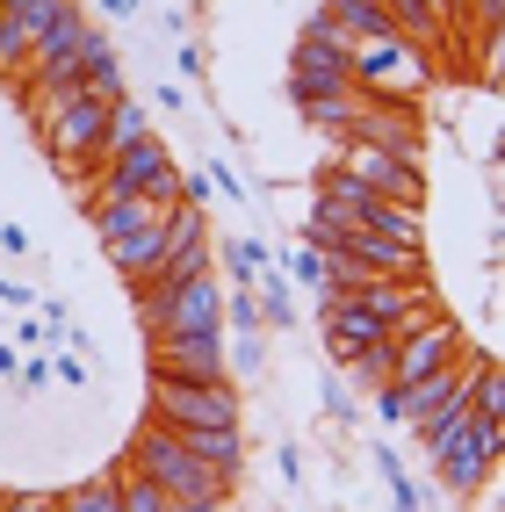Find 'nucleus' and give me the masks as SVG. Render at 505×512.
<instances>
[{"instance_id":"nucleus-1","label":"nucleus","mask_w":505,"mask_h":512,"mask_svg":"<svg viewBox=\"0 0 505 512\" xmlns=\"http://www.w3.org/2000/svg\"><path fill=\"white\" fill-rule=\"evenodd\" d=\"M130 469L138 476H152V484L166 491V505H195V498H231V484L217 469H202L181 440H174V426H159V419H145L138 433H130Z\"/></svg>"},{"instance_id":"nucleus-2","label":"nucleus","mask_w":505,"mask_h":512,"mask_svg":"<svg viewBox=\"0 0 505 512\" xmlns=\"http://www.w3.org/2000/svg\"><path fill=\"white\" fill-rule=\"evenodd\" d=\"M282 94H289V109H296V101H325V94H354V44L332 29L325 8L303 22V37H296V51H289Z\"/></svg>"},{"instance_id":"nucleus-3","label":"nucleus","mask_w":505,"mask_h":512,"mask_svg":"<svg viewBox=\"0 0 505 512\" xmlns=\"http://www.w3.org/2000/svg\"><path fill=\"white\" fill-rule=\"evenodd\" d=\"M433 87V58L412 37H383V44H354V94L368 101H419Z\"/></svg>"},{"instance_id":"nucleus-4","label":"nucleus","mask_w":505,"mask_h":512,"mask_svg":"<svg viewBox=\"0 0 505 512\" xmlns=\"http://www.w3.org/2000/svg\"><path fill=\"white\" fill-rule=\"evenodd\" d=\"M210 332H224V282H217V267L174 282V289H159V318L145 325V339H210Z\"/></svg>"},{"instance_id":"nucleus-5","label":"nucleus","mask_w":505,"mask_h":512,"mask_svg":"<svg viewBox=\"0 0 505 512\" xmlns=\"http://www.w3.org/2000/svg\"><path fill=\"white\" fill-rule=\"evenodd\" d=\"M101 195H152V202L174 210L181 202V166L166 152V138H145V145L116 152V159H101Z\"/></svg>"},{"instance_id":"nucleus-6","label":"nucleus","mask_w":505,"mask_h":512,"mask_svg":"<svg viewBox=\"0 0 505 512\" xmlns=\"http://www.w3.org/2000/svg\"><path fill=\"white\" fill-rule=\"evenodd\" d=\"M354 145H376L404 166H426V123H419V101H354Z\"/></svg>"},{"instance_id":"nucleus-7","label":"nucleus","mask_w":505,"mask_h":512,"mask_svg":"<svg viewBox=\"0 0 505 512\" xmlns=\"http://www.w3.org/2000/svg\"><path fill=\"white\" fill-rule=\"evenodd\" d=\"M152 419L159 426H239V383H174V375H152Z\"/></svg>"},{"instance_id":"nucleus-8","label":"nucleus","mask_w":505,"mask_h":512,"mask_svg":"<svg viewBox=\"0 0 505 512\" xmlns=\"http://www.w3.org/2000/svg\"><path fill=\"white\" fill-rule=\"evenodd\" d=\"M332 166H347V174H354L368 195L426 210V166H404V159H390V152H376V145H354V138H347L340 152H332Z\"/></svg>"},{"instance_id":"nucleus-9","label":"nucleus","mask_w":505,"mask_h":512,"mask_svg":"<svg viewBox=\"0 0 505 512\" xmlns=\"http://www.w3.org/2000/svg\"><path fill=\"white\" fill-rule=\"evenodd\" d=\"M469 354V332L441 311L433 325H419V332H404V339H390V383H419V375H433V368H448V361H462Z\"/></svg>"},{"instance_id":"nucleus-10","label":"nucleus","mask_w":505,"mask_h":512,"mask_svg":"<svg viewBox=\"0 0 505 512\" xmlns=\"http://www.w3.org/2000/svg\"><path fill=\"white\" fill-rule=\"evenodd\" d=\"M332 253H347L361 275H383V282H426V246H397V238H383V231H347Z\"/></svg>"},{"instance_id":"nucleus-11","label":"nucleus","mask_w":505,"mask_h":512,"mask_svg":"<svg viewBox=\"0 0 505 512\" xmlns=\"http://www.w3.org/2000/svg\"><path fill=\"white\" fill-rule=\"evenodd\" d=\"M152 375H174V383H231L224 332H210V339H152Z\"/></svg>"},{"instance_id":"nucleus-12","label":"nucleus","mask_w":505,"mask_h":512,"mask_svg":"<svg viewBox=\"0 0 505 512\" xmlns=\"http://www.w3.org/2000/svg\"><path fill=\"white\" fill-rule=\"evenodd\" d=\"M491 476H498V462L477 448V426H469V433L455 440V448H448L441 462H433V484H441L448 498H484V491H491Z\"/></svg>"},{"instance_id":"nucleus-13","label":"nucleus","mask_w":505,"mask_h":512,"mask_svg":"<svg viewBox=\"0 0 505 512\" xmlns=\"http://www.w3.org/2000/svg\"><path fill=\"white\" fill-rule=\"evenodd\" d=\"M174 440L202 462V469H217L231 491H239V469H246V433L239 426H174Z\"/></svg>"},{"instance_id":"nucleus-14","label":"nucleus","mask_w":505,"mask_h":512,"mask_svg":"<svg viewBox=\"0 0 505 512\" xmlns=\"http://www.w3.org/2000/svg\"><path fill=\"white\" fill-rule=\"evenodd\" d=\"M80 94L87 101H123L130 87H123V58H116V44H109V29H94L87 22V37H80Z\"/></svg>"},{"instance_id":"nucleus-15","label":"nucleus","mask_w":505,"mask_h":512,"mask_svg":"<svg viewBox=\"0 0 505 512\" xmlns=\"http://www.w3.org/2000/svg\"><path fill=\"white\" fill-rule=\"evenodd\" d=\"M159 260H166V217H152V224H138V231L109 238V267H116L130 289L152 282V275H159Z\"/></svg>"},{"instance_id":"nucleus-16","label":"nucleus","mask_w":505,"mask_h":512,"mask_svg":"<svg viewBox=\"0 0 505 512\" xmlns=\"http://www.w3.org/2000/svg\"><path fill=\"white\" fill-rule=\"evenodd\" d=\"M325 15H332V29H340L347 44H383V37H404L397 15H390V0H325Z\"/></svg>"},{"instance_id":"nucleus-17","label":"nucleus","mask_w":505,"mask_h":512,"mask_svg":"<svg viewBox=\"0 0 505 512\" xmlns=\"http://www.w3.org/2000/svg\"><path fill=\"white\" fill-rule=\"evenodd\" d=\"M152 217H166V202H152V195H94V238L101 246L123 238V231H138V224H152Z\"/></svg>"},{"instance_id":"nucleus-18","label":"nucleus","mask_w":505,"mask_h":512,"mask_svg":"<svg viewBox=\"0 0 505 512\" xmlns=\"http://www.w3.org/2000/svg\"><path fill=\"white\" fill-rule=\"evenodd\" d=\"M152 138V109L138 94H123V101H109V116H101V159H116V152H130V145H145Z\"/></svg>"},{"instance_id":"nucleus-19","label":"nucleus","mask_w":505,"mask_h":512,"mask_svg":"<svg viewBox=\"0 0 505 512\" xmlns=\"http://www.w3.org/2000/svg\"><path fill=\"white\" fill-rule=\"evenodd\" d=\"M253 296H260V325H267V332H296V325H303V311H296V282L282 275L275 260L253 275Z\"/></svg>"},{"instance_id":"nucleus-20","label":"nucleus","mask_w":505,"mask_h":512,"mask_svg":"<svg viewBox=\"0 0 505 512\" xmlns=\"http://www.w3.org/2000/svg\"><path fill=\"white\" fill-rule=\"evenodd\" d=\"M361 231H383V238H397V246H426V210H412V202H383V195H368Z\"/></svg>"},{"instance_id":"nucleus-21","label":"nucleus","mask_w":505,"mask_h":512,"mask_svg":"<svg viewBox=\"0 0 505 512\" xmlns=\"http://www.w3.org/2000/svg\"><path fill=\"white\" fill-rule=\"evenodd\" d=\"M210 253L224 260V275H231V289H253V275H260L267 260H275V253H267L260 238H246V231H231V238H210Z\"/></svg>"},{"instance_id":"nucleus-22","label":"nucleus","mask_w":505,"mask_h":512,"mask_svg":"<svg viewBox=\"0 0 505 512\" xmlns=\"http://www.w3.org/2000/svg\"><path fill=\"white\" fill-rule=\"evenodd\" d=\"M354 101L361 94H325V101H296V116L318 130V138H332V152L347 145V130H354Z\"/></svg>"},{"instance_id":"nucleus-23","label":"nucleus","mask_w":505,"mask_h":512,"mask_svg":"<svg viewBox=\"0 0 505 512\" xmlns=\"http://www.w3.org/2000/svg\"><path fill=\"white\" fill-rule=\"evenodd\" d=\"M58 505H65V512H123V505H116V469L87 476V484H65Z\"/></svg>"},{"instance_id":"nucleus-24","label":"nucleus","mask_w":505,"mask_h":512,"mask_svg":"<svg viewBox=\"0 0 505 512\" xmlns=\"http://www.w3.org/2000/svg\"><path fill=\"white\" fill-rule=\"evenodd\" d=\"M224 368L239 375H267V332H224Z\"/></svg>"},{"instance_id":"nucleus-25","label":"nucleus","mask_w":505,"mask_h":512,"mask_svg":"<svg viewBox=\"0 0 505 512\" xmlns=\"http://www.w3.org/2000/svg\"><path fill=\"white\" fill-rule=\"evenodd\" d=\"M340 375L354 390H383L390 383V339H376V347H361L354 361H340Z\"/></svg>"},{"instance_id":"nucleus-26","label":"nucleus","mask_w":505,"mask_h":512,"mask_svg":"<svg viewBox=\"0 0 505 512\" xmlns=\"http://www.w3.org/2000/svg\"><path fill=\"white\" fill-rule=\"evenodd\" d=\"M116 505H123V512H166V491L123 462V469H116Z\"/></svg>"},{"instance_id":"nucleus-27","label":"nucleus","mask_w":505,"mask_h":512,"mask_svg":"<svg viewBox=\"0 0 505 512\" xmlns=\"http://www.w3.org/2000/svg\"><path fill=\"white\" fill-rule=\"evenodd\" d=\"M318 404H325V419H340V433H347V426L361 419V397H354V383H347L340 368H332L325 383H318Z\"/></svg>"},{"instance_id":"nucleus-28","label":"nucleus","mask_w":505,"mask_h":512,"mask_svg":"<svg viewBox=\"0 0 505 512\" xmlns=\"http://www.w3.org/2000/svg\"><path fill=\"white\" fill-rule=\"evenodd\" d=\"M224 332H267V325H260V296H253V289H224Z\"/></svg>"},{"instance_id":"nucleus-29","label":"nucleus","mask_w":505,"mask_h":512,"mask_svg":"<svg viewBox=\"0 0 505 512\" xmlns=\"http://www.w3.org/2000/svg\"><path fill=\"white\" fill-rule=\"evenodd\" d=\"M282 275L303 282V289H318V282H325V246H296V253L282 260Z\"/></svg>"},{"instance_id":"nucleus-30","label":"nucleus","mask_w":505,"mask_h":512,"mask_svg":"<svg viewBox=\"0 0 505 512\" xmlns=\"http://www.w3.org/2000/svg\"><path fill=\"white\" fill-rule=\"evenodd\" d=\"M44 361H51V383H58V390H87V383H94L80 354H44Z\"/></svg>"},{"instance_id":"nucleus-31","label":"nucleus","mask_w":505,"mask_h":512,"mask_svg":"<svg viewBox=\"0 0 505 512\" xmlns=\"http://www.w3.org/2000/svg\"><path fill=\"white\" fill-rule=\"evenodd\" d=\"M202 181H210V195H224V202H246V181H239V174L224 166V152H217L210 166H202Z\"/></svg>"},{"instance_id":"nucleus-32","label":"nucleus","mask_w":505,"mask_h":512,"mask_svg":"<svg viewBox=\"0 0 505 512\" xmlns=\"http://www.w3.org/2000/svg\"><path fill=\"white\" fill-rule=\"evenodd\" d=\"M15 383H22L29 397H37V390H51V361H44V354H29V361L15 368Z\"/></svg>"},{"instance_id":"nucleus-33","label":"nucleus","mask_w":505,"mask_h":512,"mask_svg":"<svg viewBox=\"0 0 505 512\" xmlns=\"http://www.w3.org/2000/svg\"><path fill=\"white\" fill-rule=\"evenodd\" d=\"M390 512H419V484H412V476H390Z\"/></svg>"},{"instance_id":"nucleus-34","label":"nucleus","mask_w":505,"mask_h":512,"mask_svg":"<svg viewBox=\"0 0 505 512\" xmlns=\"http://www.w3.org/2000/svg\"><path fill=\"white\" fill-rule=\"evenodd\" d=\"M181 202H188V210H210V181H202V174H181Z\"/></svg>"},{"instance_id":"nucleus-35","label":"nucleus","mask_w":505,"mask_h":512,"mask_svg":"<svg viewBox=\"0 0 505 512\" xmlns=\"http://www.w3.org/2000/svg\"><path fill=\"white\" fill-rule=\"evenodd\" d=\"M181 73L202 80V73H210V51H202V44H181Z\"/></svg>"},{"instance_id":"nucleus-36","label":"nucleus","mask_w":505,"mask_h":512,"mask_svg":"<svg viewBox=\"0 0 505 512\" xmlns=\"http://www.w3.org/2000/svg\"><path fill=\"white\" fill-rule=\"evenodd\" d=\"M275 469H282V484H296V476H303V455L289 448V440H282V448H275Z\"/></svg>"},{"instance_id":"nucleus-37","label":"nucleus","mask_w":505,"mask_h":512,"mask_svg":"<svg viewBox=\"0 0 505 512\" xmlns=\"http://www.w3.org/2000/svg\"><path fill=\"white\" fill-rule=\"evenodd\" d=\"M15 347H22V354H37V347H44V318H22V332H15Z\"/></svg>"},{"instance_id":"nucleus-38","label":"nucleus","mask_w":505,"mask_h":512,"mask_svg":"<svg viewBox=\"0 0 505 512\" xmlns=\"http://www.w3.org/2000/svg\"><path fill=\"white\" fill-rule=\"evenodd\" d=\"M0 253L22 260V253H29V231H22V224H0Z\"/></svg>"},{"instance_id":"nucleus-39","label":"nucleus","mask_w":505,"mask_h":512,"mask_svg":"<svg viewBox=\"0 0 505 512\" xmlns=\"http://www.w3.org/2000/svg\"><path fill=\"white\" fill-rule=\"evenodd\" d=\"M0 303H15V311H29V303H37V296H29L15 275H0Z\"/></svg>"},{"instance_id":"nucleus-40","label":"nucleus","mask_w":505,"mask_h":512,"mask_svg":"<svg viewBox=\"0 0 505 512\" xmlns=\"http://www.w3.org/2000/svg\"><path fill=\"white\" fill-rule=\"evenodd\" d=\"M166 512H224V498H195V505H166Z\"/></svg>"},{"instance_id":"nucleus-41","label":"nucleus","mask_w":505,"mask_h":512,"mask_svg":"<svg viewBox=\"0 0 505 512\" xmlns=\"http://www.w3.org/2000/svg\"><path fill=\"white\" fill-rule=\"evenodd\" d=\"M101 8H109L116 22H130V15H138V0H101Z\"/></svg>"},{"instance_id":"nucleus-42","label":"nucleus","mask_w":505,"mask_h":512,"mask_svg":"<svg viewBox=\"0 0 505 512\" xmlns=\"http://www.w3.org/2000/svg\"><path fill=\"white\" fill-rule=\"evenodd\" d=\"M22 368V347H0V375H15Z\"/></svg>"},{"instance_id":"nucleus-43","label":"nucleus","mask_w":505,"mask_h":512,"mask_svg":"<svg viewBox=\"0 0 505 512\" xmlns=\"http://www.w3.org/2000/svg\"><path fill=\"white\" fill-rule=\"evenodd\" d=\"M22 8H44V0H0V15H22Z\"/></svg>"},{"instance_id":"nucleus-44","label":"nucleus","mask_w":505,"mask_h":512,"mask_svg":"<svg viewBox=\"0 0 505 512\" xmlns=\"http://www.w3.org/2000/svg\"><path fill=\"white\" fill-rule=\"evenodd\" d=\"M448 15H455V22H462V15H469V0H448Z\"/></svg>"},{"instance_id":"nucleus-45","label":"nucleus","mask_w":505,"mask_h":512,"mask_svg":"<svg viewBox=\"0 0 505 512\" xmlns=\"http://www.w3.org/2000/svg\"><path fill=\"white\" fill-rule=\"evenodd\" d=\"M37 512H65V505H58V491H51V498H44V505H37Z\"/></svg>"},{"instance_id":"nucleus-46","label":"nucleus","mask_w":505,"mask_h":512,"mask_svg":"<svg viewBox=\"0 0 505 512\" xmlns=\"http://www.w3.org/2000/svg\"><path fill=\"white\" fill-rule=\"evenodd\" d=\"M0 512H8V491H0Z\"/></svg>"}]
</instances>
